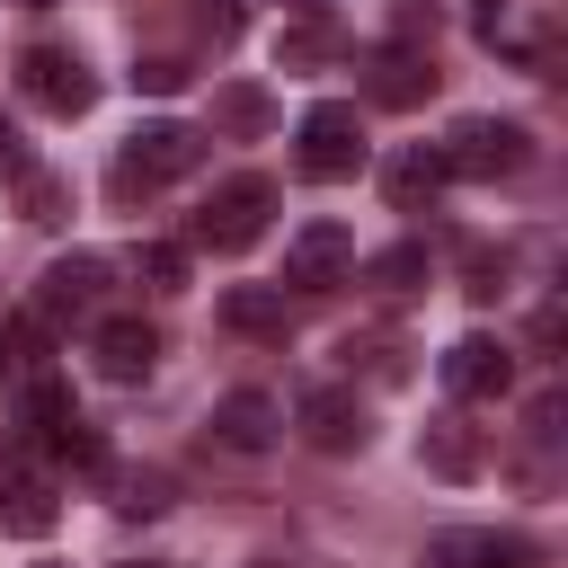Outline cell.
<instances>
[{
    "label": "cell",
    "instance_id": "7402d4cb",
    "mask_svg": "<svg viewBox=\"0 0 568 568\" xmlns=\"http://www.w3.org/2000/svg\"><path fill=\"white\" fill-rule=\"evenodd\" d=\"M462 293H470V302H497V293H506V257H497V248H462Z\"/></svg>",
    "mask_w": 568,
    "mask_h": 568
},
{
    "label": "cell",
    "instance_id": "1f68e13d",
    "mask_svg": "<svg viewBox=\"0 0 568 568\" xmlns=\"http://www.w3.org/2000/svg\"><path fill=\"white\" fill-rule=\"evenodd\" d=\"M213 36H240V0H213Z\"/></svg>",
    "mask_w": 568,
    "mask_h": 568
},
{
    "label": "cell",
    "instance_id": "603a6c76",
    "mask_svg": "<svg viewBox=\"0 0 568 568\" xmlns=\"http://www.w3.org/2000/svg\"><path fill=\"white\" fill-rule=\"evenodd\" d=\"M435 27H444V0H390V36L399 44H435Z\"/></svg>",
    "mask_w": 568,
    "mask_h": 568
},
{
    "label": "cell",
    "instance_id": "6da1fadb",
    "mask_svg": "<svg viewBox=\"0 0 568 568\" xmlns=\"http://www.w3.org/2000/svg\"><path fill=\"white\" fill-rule=\"evenodd\" d=\"M195 160H204V133H195V124H142V133H124V151L106 160V195H115V204H151V195L178 186Z\"/></svg>",
    "mask_w": 568,
    "mask_h": 568
},
{
    "label": "cell",
    "instance_id": "52a82bcc",
    "mask_svg": "<svg viewBox=\"0 0 568 568\" xmlns=\"http://www.w3.org/2000/svg\"><path fill=\"white\" fill-rule=\"evenodd\" d=\"M346 266H355V231L328 222V213L302 222V231L284 240V284H293V293H320V284H337Z\"/></svg>",
    "mask_w": 568,
    "mask_h": 568
},
{
    "label": "cell",
    "instance_id": "7c38bea8",
    "mask_svg": "<svg viewBox=\"0 0 568 568\" xmlns=\"http://www.w3.org/2000/svg\"><path fill=\"white\" fill-rule=\"evenodd\" d=\"M435 80H444V71H435V53H426V44H390V53L373 62V80H364V89H373V106H426V98H435Z\"/></svg>",
    "mask_w": 568,
    "mask_h": 568
},
{
    "label": "cell",
    "instance_id": "8d00e7d4",
    "mask_svg": "<svg viewBox=\"0 0 568 568\" xmlns=\"http://www.w3.org/2000/svg\"><path fill=\"white\" fill-rule=\"evenodd\" d=\"M36 568H62V559H36Z\"/></svg>",
    "mask_w": 568,
    "mask_h": 568
},
{
    "label": "cell",
    "instance_id": "ac0fdd59",
    "mask_svg": "<svg viewBox=\"0 0 568 568\" xmlns=\"http://www.w3.org/2000/svg\"><path fill=\"white\" fill-rule=\"evenodd\" d=\"M18 222H36V231L71 222V178H62V169H27V178H18Z\"/></svg>",
    "mask_w": 568,
    "mask_h": 568
},
{
    "label": "cell",
    "instance_id": "83f0119b",
    "mask_svg": "<svg viewBox=\"0 0 568 568\" xmlns=\"http://www.w3.org/2000/svg\"><path fill=\"white\" fill-rule=\"evenodd\" d=\"M328 53H337L328 27H293V36H284V62H293V71H302V62H328Z\"/></svg>",
    "mask_w": 568,
    "mask_h": 568
},
{
    "label": "cell",
    "instance_id": "9c48e42d",
    "mask_svg": "<svg viewBox=\"0 0 568 568\" xmlns=\"http://www.w3.org/2000/svg\"><path fill=\"white\" fill-rule=\"evenodd\" d=\"M106 275H115V266L89 257V248H80V257H53V266L36 275V311H44V320H80V311H98Z\"/></svg>",
    "mask_w": 568,
    "mask_h": 568
},
{
    "label": "cell",
    "instance_id": "4dcf8cb0",
    "mask_svg": "<svg viewBox=\"0 0 568 568\" xmlns=\"http://www.w3.org/2000/svg\"><path fill=\"white\" fill-rule=\"evenodd\" d=\"M240 568H328V559H311V550H257V559H240Z\"/></svg>",
    "mask_w": 568,
    "mask_h": 568
},
{
    "label": "cell",
    "instance_id": "4fadbf2b",
    "mask_svg": "<svg viewBox=\"0 0 568 568\" xmlns=\"http://www.w3.org/2000/svg\"><path fill=\"white\" fill-rule=\"evenodd\" d=\"M53 515H62L53 479H36V470H0V532L44 541V532H53Z\"/></svg>",
    "mask_w": 568,
    "mask_h": 568
},
{
    "label": "cell",
    "instance_id": "30bf717a",
    "mask_svg": "<svg viewBox=\"0 0 568 568\" xmlns=\"http://www.w3.org/2000/svg\"><path fill=\"white\" fill-rule=\"evenodd\" d=\"M213 444H222V453H275V444H284V408H275L266 390H231V399L213 408Z\"/></svg>",
    "mask_w": 568,
    "mask_h": 568
},
{
    "label": "cell",
    "instance_id": "836d02e7",
    "mask_svg": "<svg viewBox=\"0 0 568 568\" xmlns=\"http://www.w3.org/2000/svg\"><path fill=\"white\" fill-rule=\"evenodd\" d=\"M9 9H53V0H9Z\"/></svg>",
    "mask_w": 568,
    "mask_h": 568
},
{
    "label": "cell",
    "instance_id": "3957f363",
    "mask_svg": "<svg viewBox=\"0 0 568 568\" xmlns=\"http://www.w3.org/2000/svg\"><path fill=\"white\" fill-rule=\"evenodd\" d=\"M18 98L71 124V115H89V106H98V80H89V62H80V53H62V44H27V53H18Z\"/></svg>",
    "mask_w": 568,
    "mask_h": 568
},
{
    "label": "cell",
    "instance_id": "8992f818",
    "mask_svg": "<svg viewBox=\"0 0 568 568\" xmlns=\"http://www.w3.org/2000/svg\"><path fill=\"white\" fill-rule=\"evenodd\" d=\"M293 426H302L311 453H364V444H373V417H364V399H355L346 382H311V390L293 399Z\"/></svg>",
    "mask_w": 568,
    "mask_h": 568
},
{
    "label": "cell",
    "instance_id": "d590c367",
    "mask_svg": "<svg viewBox=\"0 0 568 568\" xmlns=\"http://www.w3.org/2000/svg\"><path fill=\"white\" fill-rule=\"evenodd\" d=\"M0 364H9V328H0Z\"/></svg>",
    "mask_w": 568,
    "mask_h": 568
},
{
    "label": "cell",
    "instance_id": "ba28073f",
    "mask_svg": "<svg viewBox=\"0 0 568 568\" xmlns=\"http://www.w3.org/2000/svg\"><path fill=\"white\" fill-rule=\"evenodd\" d=\"M444 390H453V399H506V390H515V355L470 328V337L444 346Z\"/></svg>",
    "mask_w": 568,
    "mask_h": 568
},
{
    "label": "cell",
    "instance_id": "277c9868",
    "mask_svg": "<svg viewBox=\"0 0 568 568\" xmlns=\"http://www.w3.org/2000/svg\"><path fill=\"white\" fill-rule=\"evenodd\" d=\"M302 178H320V186H337V178H355L364 169V115L346 106V98H320L311 115H302Z\"/></svg>",
    "mask_w": 568,
    "mask_h": 568
},
{
    "label": "cell",
    "instance_id": "44dd1931",
    "mask_svg": "<svg viewBox=\"0 0 568 568\" xmlns=\"http://www.w3.org/2000/svg\"><path fill=\"white\" fill-rule=\"evenodd\" d=\"M213 124H231V133H266L275 106H266L257 89H213Z\"/></svg>",
    "mask_w": 568,
    "mask_h": 568
},
{
    "label": "cell",
    "instance_id": "5b68a950",
    "mask_svg": "<svg viewBox=\"0 0 568 568\" xmlns=\"http://www.w3.org/2000/svg\"><path fill=\"white\" fill-rule=\"evenodd\" d=\"M266 213H275V178H231V186H213L204 195V213H195V240L204 248H248L257 231H266Z\"/></svg>",
    "mask_w": 568,
    "mask_h": 568
},
{
    "label": "cell",
    "instance_id": "f546056e",
    "mask_svg": "<svg viewBox=\"0 0 568 568\" xmlns=\"http://www.w3.org/2000/svg\"><path fill=\"white\" fill-rule=\"evenodd\" d=\"M27 169H36V151H27V133H18V124H9V115H0V178H9V186H18V178H27Z\"/></svg>",
    "mask_w": 568,
    "mask_h": 568
},
{
    "label": "cell",
    "instance_id": "5bb4252c",
    "mask_svg": "<svg viewBox=\"0 0 568 568\" xmlns=\"http://www.w3.org/2000/svg\"><path fill=\"white\" fill-rule=\"evenodd\" d=\"M444 178H453V169H444V151H435V142H408V151L382 169V195H390L399 213H426V204L444 195Z\"/></svg>",
    "mask_w": 568,
    "mask_h": 568
},
{
    "label": "cell",
    "instance_id": "484cf974",
    "mask_svg": "<svg viewBox=\"0 0 568 568\" xmlns=\"http://www.w3.org/2000/svg\"><path fill=\"white\" fill-rule=\"evenodd\" d=\"M417 275H426V248H417V240H408V248H382V257H373V284H390V293H408Z\"/></svg>",
    "mask_w": 568,
    "mask_h": 568
},
{
    "label": "cell",
    "instance_id": "2e32d148",
    "mask_svg": "<svg viewBox=\"0 0 568 568\" xmlns=\"http://www.w3.org/2000/svg\"><path fill=\"white\" fill-rule=\"evenodd\" d=\"M417 462H426L435 479H479V435H470L462 417H435L426 444H417Z\"/></svg>",
    "mask_w": 568,
    "mask_h": 568
},
{
    "label": "cell",
    "instance_id": "8fae6325",
    "mask_svg": "<svg viewBox=\"0 0 568 568\" xmlns=\"http://www.w3.org/2000/svg\"><path fill=\"white\" fill-rule=\"evenodd\" d=\"M89 355H98L106 382H151V364H160V328H151V320H98Z\"/></svg>",
    "mask_w": 568,
    "mask_h": 568
},
{
    "label": "cell",
    "instance_id": "4316f807",
    "mask_svg": "<svg viewBox=\"0 0 568 568\" xmlns=\"http://www.w3.org/2000/svg\"><path fill=\"white\" fill-rule=\"evenodd\" d=\"M417 568H479V532H444V541H426Z\"/></svg>",
    "mask_w": 568,
    "mask_h": 568
},
{
    "label": "cell",
    "instance_id": "9a60e30c",
    "mask_svg": "<svg viewBox=\"0 0 568 568\" xmlns=\"http://www.w3.org/2000/svg\"><path fill=\"white\" fill-rule=\"evenodd\" d=\"M470 36H479L488 53H524V62H550V44H541V27L524 18V0H470Z\"/></svg>",
    "mask_w": 568,
    "mask_h": 568
},
{
    "label": "cell",
    "instance_id": "cb8c5ba5",
    "mask_svg": "<svg viewBox=\"0 0 568 568\" xmlns=\"http://www.w3.org/2000/svg\"><path fill=\"white\" fill-rule=\"evenodd\" d=\"M133 89H142V98H178V89H186V62H169V53H142V62H133Z\"/></svg>",
    "mask_w": 568,
    "mask_h": 568
},
{
    "label": "cell",
    "instance_id": "f1b7e54d",
    "mask_svg": "<svg viewBox=\"0 0 568 568\" xmlns=\"http://www.w3.org/2000/svg\"><path fill=\"white\" fill-rule=\"evenodd\" d=\"M479 568H541V550H532V541H497V532H479Z\"/></svg>",
    "mask_w": 568,
    "mask_h": 568
},
{
    "label": "cell",
    "instance_id": "e575fe53",
    "mask_svg": "<svg viewBox=\"0 0 568 568\" xmlns=\"http://www.w3.org/2000/svg\"><path fill=\"white\" fill-rule=\"evenodd\" d=\"M293 9H328V0H293Z\"/></svg>",
    "mask_w": 568,
    "mask_h": 568
},
{
    "label": "cell",
    "instance_id": "7a4b0ae2",
    "mask_svg": "<svg viewBox=\"0 0 568 568\" xmlns=\"http://www.w3.org/2000/svg\"><path fill=\"white\" fill-rule=\"evenodd\" d=\"M435 151H444L453 178H515V169L532 160V133H524L515 115H462Z\"/></svg>",
    "mask_w": 568,
    "mask_h": 568
},
{
    "label": "cell",
    "instance_id": "ffe728a7",
    "mask_svg": "<svg viewBox=\"0 0 568 568\" xmlns=\"http://www.w3.org/2000/svg\"><path fill=\"white\" fill-rule=\"evenodd\" d=\"M115 479V515H169V470H106Z\"/></svg>",
    "mask_w": 568,
    "mask_h": 568
},
{
    "label": "cell",
    "instance_id": "e0dca14e",
    "mask_svg": "<svg viewBox=\"0 0 568 568\" xmlns=\"http://www.w3.org/2000/svg\"><path fill=\"white\" fill-rule=\"evenodd\" d=\"M222 320H231L240 337H284V293H275V284H231V293H222Z\"/></svg>",
    "mask_w": 568,
    "mask_h": 568
},
{
    "label": "cell",
    "instance_id": "d6986e66",
    "mask_svg": "<svg viewBox=\"0 0 568 568\" xmlns=\"http://www.w3.org/2000/svg\"><path fill=\"white\" fill-rule=\"evenodd\" d=\"M27 417H36V435H44L53 453H62V435L80 426V408H71V390H62V382H36V390H27Z\"/></svg>",
    "mask_w": 568,
    "mask_h": 568
},
{
    "label": "cell",
    "instance_id": "d4e9b609",
    "mask_svg": "<svg viewBox=\"0 0 568 568\" xmlns=\"http://www.w3.org/2000/svg\"><path fill=\"white\" fill-rule=\"evenodd\" d=\"M133 266L151 275V293H178V284H186V248H169V240H151V248L133 257Z\"/></svg>",
    "mask_w": 568,
    "mask_h": 568
},
{
    "label": "cell",
    "instance_id": "d6a6232c",
    "mask_svg": "<svg viewBox=\"0 0 568 568\" xmlns=\"http://www.w3.org/2000/svg\"><path fill=\"white\" fill-rule=\"evenodd\" d=\"M115 568H169V559H115Z\"/></svg>",
    "mask_w": 568,
    "mask_h": 568
}]
</instances>
